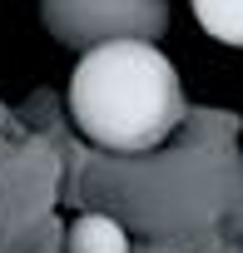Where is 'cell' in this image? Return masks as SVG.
Instances as JSON below:
<instances>
[{
	"label": "cell",
	"instance_id": "6da1fadb",
	"mask_svg": "<svg viewBox=\"0 0 243 253\" xmlns=\"http://www.w3.org/2000/svg\"><path fill=\"white\" fill-rule=\"evenodd\" d=\"M70 114L89 144L144 154L184 119V84L154 40H104L89 45L70 75Z\"/></svg>",
	"mask_w": 243,
	"mask_h": 253
},
{
	"label": "cell",
	"instance_id": "3957f363",
	"mask_svg": "<svg viewBox=\"0 0 243 253\" xmlns=\"http://www.w3.org/2000/svg\"><path fill=\"white\" fill-rule=\"evenodd\" d=\"M65 253H129V233L109 213H80L65 233Z\"/></svg>",
	"mask_w": 243,
	"mask_h": 253
},
{
	"label": "cell",
	"instance_id": "7a4b0ae2",
	"mask_svg": "<svg viewBox=\"0 0 243 253\" xmlns=\"http://www.w3.org/2000/svg\"><path fill=\"white\" fill-rule=\"evenodd\" d=\"M45 25L65 45L104 40H154L169 30V0H40Z\"/></svg>",
	"mask_w": 243,
	"mask_h": 253
},
{
	"label": "cell",
	"instance_id": "277c9868",
	"mask_svg": "<svg viewBox=\"0 0 243 253\" xmlns=\"http://www.w3.org/2000/svg\"><path fill=\"white\" fill-rule=\"evenodd\" d=\"M189 5H194V20L203 25V35L243 50V0H189Z\"/></svg>",
	"mask_w": 243,
	"mask_h": 253
}]
</instances>
